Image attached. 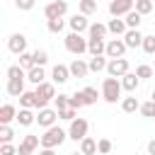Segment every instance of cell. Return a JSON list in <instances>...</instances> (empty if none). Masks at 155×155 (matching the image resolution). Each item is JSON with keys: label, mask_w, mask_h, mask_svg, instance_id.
<instances>
[{"label": "cell", "mask_w": 155, "mask_h": 155, "mask_svg": "<svg viewBox=\"0 0 155 155\" xmlns=\"http://www.w3.org/2000/svg\"><path fill=\"white\" fill-rule=\"evenodd\" d=\"M121 92H124V87H121L119 78H104V82H102V99L104 102L116 104L121 99Z\"/></svg>", "instance_id": "6da1fadb"}, {"label": "cell", "mask_w": 155, "mask_h": 155, "mask_svg": "<svg viewBox=\"0 0 155 155\" xmlns=\"http://www.w3.org/2000/svg\"><path fill=\"white\" fill-rule=\"evenodd\" d=\"M65 138H68V131H63L61 126H51L41 136V148H58Z\"/></svg>", "instance_id": "7a4b0ae2"}, {"label": "cell", "mask_w": 155, "mask_h": 155, "mask_svg": "<svg viewBox=\"0 0 155 155\" xmlns=\"http://www.w3.org/2000/svg\"><path fill=\"white\" fill-rule=\"evenodd\" d=\"M36 109H46L51 99H56V85L53 82H41L36 85Z\"/></svg>", "instance_id": "3957f363"}, {"label": "cell", "mask_w": 155, "mask_h": 155, "mask_svg": "<svg viewBox=\"0 0 155 155\" xmlns=\"http://www.w3.org/2000/svg\"><path fill=\"white\" fill-rule=\"evenodd\" d=\"M63 41H65V48H68L73 56H82V53H87V39H82V34L70 31Z\"/></svg>", "instance_id": "277c9868"}, {"label": "cell", "mask_w": 155, "mask_h": 155, "mask_svg": "<svg viewBox=\"0 0 155 155\" xmlns=\"http://www.w3.org/2000/svg\"><path fill=\"white\" fill-rule=\"evenodd\" d=\"M87 131H90L87 119L78 116V119H73V121H70V126H68V138H73L75 143H80L82 138H87Z\"/></svg>", "instance_id": "5b68a950"}, {"label": "cell", "mask_w": 155, "mask_h": 155, "mask_svg": "<svg viewBox=\"0 0 155 155\" xmlns=\"http://www.w3.org/2000/svg\"><path fill=\"white\" fill-rule=\"evenodd\" d=\"M65 12H68V2H65V0H53V2H48V5L44 7L46 22H48V19H63Z\"/></svg>", "instance_id": "8992f818"}, {"label": "cell", "mask_w": 155, "mask_h": 155, "mask_svg": "<svg viewBox=\"0 0 155 155\" xmlns=\"http://www.w3.org/2000/svg\"><path fill=\"white\" fill-rule=\"evenodd\" d=\"M126 73H131L128 70V58H111L109 61V65H107V75L109 78H124Z\"/></svg>", "instance_id": "52a82bcc"}, {"label": "cell", "mask_w": 155, "mask_h": 155, "mask_svg": "<svg viewBox=\"0 0 155 155\" xmlns=\"http://www.w3.org/2000/svg\"><path fill=\"white\" fill-rule=\"evenodd\" d=\"M131 10H136V0H111L109 2V15L111 17H126Z\"/></svg>", "instance_id": "ba28073f"}, {"label": "cell", "mask_w": 155, "mask_h": 155, "mask_svg": "<svg viewBox=\"0 0 155 155\" xmlns=\"http://www.w3.org/2000/svg\"><path fill=\"white\" fill-rule=\"evenodd\" d=\"M56 121H58V109H39V114H36V124L46 131V128H51V126H56Z\"/></svg>", "instance_id": "9c48e42d"}, {"label": "cell", "mask_w": 155, "mask_h": 155, "mask_svg": "<svg viewBox=\"0 0 155 155\" xmlns=\"http://www.w3.org/2000/svg\"><path fill=\"white\" fill-rule=\"evenodd\" d=\"M128 51V46L124 44V39H109L107 41V58H124Z\"/></svg>", "instance_id": "30bf717a"}, {"label": "cell", "mask_w": 155, "mask_h": 155, "mask_svg": "<svg viewBox=\"0 0 155 155\" xmlns=\"http://www.w3.org/2000/svg\"><path fill=\"white\" fill-rule=\"evenodd\" d=\"M41 145V136H34V133H29V136H24V140L19 143V148H17V155H34V150Z\"/></svg>", "instance_id": "8fae6325"}, {"label": "cell", "mask_w": 155, "mask_h": 155, "mask_svg": "<svg viewBox=\"0 0 155 155\" xmlns=\"http://www.w3.org/2000/svg\"><path fill=\"white\" fill-rule=\"evenodd\" d=\"M7 48H10L12 53L22 56V53L27 51V36H24L22 31H15V34H10V39H7Z\"/></svg>", "instance_id": "7c38bea8"}, {"label": "cell", "mask_w": 155, "mask_h": 155, "mask_svg": "<svg viewBox=\"0 0 155 155\" xmlns=\"http://www.w3.org/2000/svg\"><path fill=\"white\" fill-rule=\"evenodd\" d=\"M68 27H70V31L82 34V31H87V29H90V22H87V17H85V15H73V17L68 19Z\"/></svg>", "instance_id": "4fadbf2b"}, {"label": "cell", "mask_w": 155, "mask_h": 155, "mask_svg": "<svg viewBox=\"0 0 155 155\" xmlns=\"http://www.w3.org/2000/svg\"><path fill=\"white\" fill-rule=\"evenodd\" d=\"M107 29H109V34H114L116 39H124V34L128 31V27H126V22H124L121 17L109 19V22H107Z\"/></svg>", "instance_id": "5bb4252c"}, {"label": "cell", "mask_w": 155, "mask_h": 155, "mask_svg": "<svg viewBox=\"0 0 155 155\" xmlns=\"http://www.w3.org/2000/svg\"><path fill=\"white\" fill-rule=\"evenodd\" d=\"M51 78H53V82L63 85V82H68L73 75H70V68H68V65L58 63V65H53V70H51Z\"/></svg>", "instance_id": "9a60e30c"}, {"label": "cell", "mask_w": 155, "mask_h": 155, "mask_svg": "<svg viewBox=\"0 0 155 155\" xmlns=\"http://www.w3.org/2000/svg\"><path fill=\"white\" fill-rule=\"evenodd\" d=\"M143 34L138 31V29H128L126 34H124V44L128 46V48H138V46H143Z\"/></svg>", "instance_id": "2e32d148"}, {"label": "cell", "mask_w": 155, "mask_h": 155, "mask_svg": "<svg viewBox=\"0 0 155 155\" xmlns=\"http://www.w3.org/2000/svg\"><path fill=\"white\" fill-rule=\"evenodd\" d=\"M87 53L90 56H107V41L104 39H87Z\"/></svg>", "instance_id": "e0dca14e"}, {"label": "cell", "mask_w": 155, "mask_h": 155, "mask_svg": "<svg viewBox=\"0 0 155 155\" xmlns=\"http://www.w3.org/2000/svg\"><path fill=\"white\" fill-rule=\"evenodd\" d=\"M10 121H17V109H15V104H2L0 107V126H10Z\"/></svg>", "instance_id": "ac0fdd59"}, {"label": "cell", "mask_w": 155, "mask_h": 155, "mask_svg": "<svg viewBox=\"0 0 155 155\" xmlns=\"http://www.w3.org/2000/svg\"><path fill=\"white\" fill-rule=\"evenodd\" d=\"M68 68H70V75H73V78H87V73H90V65H87L82 58H75Z\"/></svg>", "instance_id": "d6986e66"}, {"label": "cell", "mask_w": 155, "mask_h": 155, "mask_svg": "<svg viewBox=\"0 0 155 155\" xmlns=\"http://www.w3.org/2000/svg\"><path fill=\"white\" fill-rule=\"evenodd\" d=\"M138 85H140V78H138L136 73H126V75L121 78V87H124L126 92H131V94L138 90Z\"/></svg>", "instance_id": "ffe728a7"}, {"label": "cell", "mask_w": 155, "mask_h": 155, "mask_svg": "<svg viewBox=\"0 0 155 155\" xmlns=\"http://www.w3.org/2000/svg\"><path fill=\"white\" fill-rule=\"evenodd\" d=\"M87 65H90V73H102V70H107L109 61H107L104 56H92V58L87 61Z\"/></svg>", "instance_id": "44dd1931"}, {"label": "cell", "mask_w": 155, "mask_h": 155, "mask_svg": "<svg viewBox=\"0 0 155 155\" xmlns=\"http://www.w3.org/2000/svg\"><path fill=\"white\" fill-rule=\"evenodd\" d=\"M7 94L10 97H22L27 90H24V80H7Z\"/></svg>", "instance_id": "7402d4cb"}, {"label": "cell", "mask_w": 155, "mask_h": 155, "mask_svg": "<svg viewBox=\"0 0 155 155\" xmlns=\"http://www.w3.org/2000/svg\"><path fill=\"white\" fill-rule=\"evenodd\" d=\"M87 34H90V39H104V36L109 34V29H107V24H99V22H94V24H90Z\"/></svg>", "instance_id": "603a6c76"}, {"label": "cell", "mask_w": 155, "mask_h": 155, "mask_svg": "<svg viewBox=\"0 0 155 155\" xmlns=\"http://www.w3.org/2000/svg\"><path fill=\"white\" fill-rule=\"evenodd\" d=\"M27 80H29V82H34V85H41V82H46V73H44V68L34 65V68L27 73Z\"/></svg>", "instance_id": "cb8c5ba5"}, {"label": "cell", "mask_w": 155, "mask_h": 155, "mask_svg": "<svg viewBox=\"0 0 155 155\" xmlns=\"http://www.w3.org/2000/svg\"><path fill=\"white\" fill-rule=\"evenodd\" d=\"M121 109H124L126 114H136V111H140V102H138L136 97H124V99H121Z\"/></svg>", "instance_id": "d4e9b609"}, {"label": "cell", "mask_w": 155, "mask_h": 155, "mask_svg": "<svg viewBox=\"0 0 155 155\" xmlns=\"http://www.w3.org/2000/svg\"><path fill=\"white\" fill-rule=\"evenodd\" d=\"M17 121H19V126H31V124H36V116L31 114V109H19Z\"/></svg>", "instance_id": "484cf974"}, {"label": "cell", "mask_w": 155, "mask_h": 155, "mask_svg": "<svg viewBox=\"0 0 155 155\" xmlns=\"http://www.w3.org/2000/svg\"><path fill=\"white\" fill-rule=\"evenodd\" d=\"M80 153H82V155H94V153H97V140L90 138V136L82 138V140H80Z\"/></svg>", "instance_id": "4316f807"}, {"label": "cell", "mask_w": 155, "mask_h": 155, "mask_svg": "<svg viewBox=\"0 0 155 155\" xmlns=\"http://www.w3.org/2000/svg\"><path fill=\"white\" fill-rule=\"evenodd\" d=\"M124 22H126V27H128V29H138V27H140V22H143V15H138L136 10H131V12L124 17Z\"/></svg>", "instance_id": "83f0119b"}, {"label": "cell", "mask_w": 155, "mask_h": 155, "mask_svg": "<svg viewBox=\"0 0 155 155\" xmlns=\"http://www.w3.org/2000/svg\"><path fill=\"white\" fill-rule=\"evenodd\" d=\"M7 80H27V70L22 65H10L7 68Z\"/></svg>", "instance_id": "f1b7e54d"}, {"label": "cell", "mask_w": 155, "mask_h": 155, "mask_svg": "<svg viewBox=\"0 0 155 155\" xmlns=\"http://www.w3.org/2000/svg\"><path fill=\"white\" fill-rule=\"evenodd\" d=\"M19 107L22 109H34L36 107V92H24L19 97Z\"/></svg>", "instance_id": "f546056e"}, {"label": "cell", "mask_w": 155, "mask_h": 155, "mask_svg": "<svg viewBox=\"0 0 155 155\" xmlns=\"http://www.w3.org/2000/svg\"><path fill=\"white\" fill-rule=\"evenodd\" d=\"M82 94H85V104L90 107V104H97V99H99V92H97V87H82Z\"/></svg>", "instance_id": "4dcf8cb0"}, {"label": "cell", "mask_w": 155, "mask_h": 155, "mask_svg": "<svg viewBox=\"0 0 155 155\" xmlns=\"http://www.w3.org/2000/svg\"><path fill=\"white\" fill-rule=\"evenodd\" d=\"M97 12V0H80V15L90 17Z\"/></svg>", "instance_id": "1f68e13d"}, {"label": "cell", "mask_w": 155, "mask_h": 155, "mask_svg": "<svg viewBox=\"0 0 155 155\" xmlns=\"http://www.w3.org/2000/svg\"><path fill=\"white\" fill-rule=\"evenodd\" d=\"M17 65H22V68H24V70L29 73V70L34 68V53H29V51H24V53L19 56V63H17Z\"/></svg>", "instance_id": "d6a6232c"}, {"label": "cell", "mask_w": 155, "mask_h": 155, "mask_svg": "<svg viewBox=\"0 0 155 155\" xmlns=\"http://www.w3.org/2000/svg\"><path fill=\"white\" fill-rule=\"evenodd\" d=\"M63 27H65V19H48V22H46V29H48L51 34H61Z\"/></svg>", "instance_id": "836d02e7"}, {"label": "cell", "mask_w": 155, "mask_h": 155, "mask_svg": "<svg viewBox=\"0 0 155 155\" xmlns=\"http://www.w3.org/2000/svg\"><path fill=\"white\" fill-rule=\"evenodd\" d=\"M46 63H48V51H44V48H36V51H34V65L44 68Z\"/></svg>", "instance_id": "e575fe53"}, {"label": "cell", "mask_w": 155, "mask_h": 155, "mask_svg": "<svg viewBox=\"0 0 155 155\" xmlns=\"http://www.w3.org/2000/svg\"><path fill=\"white\" fill-rule=\"evenodd\" d=\"M70 107H73V109H82V107H87V104H85V94H82V90L70 94Z\"/></svg>", "instance_id": "d590c367"}, {"label": "cell", "mask_w": 155, "mask_h": 155, "mask_svg": "<svg viewBox=\"0 0 155 155\" xmlns=\"http://www.w3.org/2000/svg\"><path fill=\"white\" fill-rule=\"evenodd\" d=\"M136 12L138 15H150L153 12V0H136Z\"/></svg>", "instance_id": "8d00e7d4"}, {"label": "cell", "mask_w": 155, "mask_h": 155, "mask_svg": "<svg viewBox=\"0 0 155 155\" xmlns=\"http://www.w3.org/2000/svg\"><path fill=\"white\" fill-rule=\"evenodd\" d=\"M140 114H143L145 119H155V102H153V99L143 102V104H140Z\"/></svg>", "instance_id": "74e56055"}, {"label": "cell", "mask_w": 155, "mask_h": 155, "mask_svg": "<svg viewBox=\"0 0 155 155\" xmlns=\"http://www.w3.org/2000/svg\"><path fill=\"white\" fill-rule=\"evenodd\" d=\"M140 48H143L148 56H155V36H153V34H148V36L143 39V46H140Z\"/></svg>", "instance_id": "f35d334b"}, {"label": "cell", "mask_w": 155, "mask_h": 155, "mask_svg": "<svg viewBox=\"0 0 155 155\" xmlns=\"http://www.w3.org/2000/svg\"><path fill=\"white\" fill-rule=\"evenodd\" d=\"M78 116V109H73V107H65V109H58V119H63V121H73Z\"/></svg>", "instance_id": "ab89813d"}, {"label": "cell", "mask_w": 155, "mask_h": 155, "mask_svg": "<svg viewBox=\"0 0 155 155\" xmlns=\"http://www.w3.org/2000/svg\"><path fill=\"white\" fill-rule=\"evenodd\" d=\"M136 75H138L140 80H148V78H153V68L145 65V63H140V65L136 68Z\"/></svg>", "instance_id": "60d3db41"}, {"label": "cell", "mask_w": 155, "mask_h": 155, "mask_svg": "<svg viewBox=\"0 0 155 155\" xmlns=\"http://www.w3.org/2000/svg\"><path fill=\"white\" fill-rule=\"evenodd\" d=\"M97 153L109 155V153H111V140H109V138H99V140H97Z\"/></svg>", "instance_id": "b9f144b4"}, {"label": "cell", "mask_w": 155, "mask_h": 155, "mask_svg": "<svg viewBox=\"0 0 155 155\" xmlns=\"http://www.w3.org/2000/svg\"><path fill=\"white\" fill-rule=\"evenodd\" d=\"M53 104H56V109H65V107H70V94H56Z\"/></svg>", "instance_id": "7bdbcfd3"}, {"label": "cell", "mask_w": 155, "mask_h": 155, "mask_svg": "<svg viewBox=\"0 0 155 155\" xmlns=\"http://www.w3.org/2000/svg\"><path fill=\"white\" fill-rule=\"evenodd\" d=\"M12 138H15V131L10 126H0V140L2 143H12Z\"/></svg>", "instance_id": "ee69618b"}, {"label": "cell", "mask_w": 155, "mask_h": 155, "mask_svg": "<svg viewBox=\"0 0 155 155\" xmlns=\"http://www.w3.org/2000/svg\"><path fill=\"white\" fill-rule=\"evenodd\" d=\"M34 5H36V0H15V7H17V10H22V12L34 10Z\"/></svg>", "instance_id": "f6af8a7d"}, {"label": "cell", "mask_w": 155, "mask_h": 155, "mask_svg": "<svg viewBox=\"0 0 155 155\" xmlns=\"http://www.w3.org/2000/svg\"><path fill=\"white\" fill-rule=\"evenodd\" d=\"M0 155H17V148L12 143H2L0 145Z\"/></svg>", "instance_id": "bcb514c9"}, {"label": "cell", "mask_w": 155, "mask_h": 155, "mask_svg": "<svg viewBox=\"0 0 155 155\" xmlns=\"http://www.w3.org/2000/svg\"><path fill=\"white\" fill-rule=\"evenodd\" d=\"M39 155H56V150H53V148H41Z\"/></svg>", "instance_id": "7dc6e473"}, {"label": "cell", "mask_w": 155, "mask_h": 155, "mask_svg": "<svg viewBox=\"0 0 155 155\" xmlns=\"http://www.w3.org/2000/svg\"><path fill=\"white\" fill-rule=\"evenodd\" d=\"M148 155H155V138L148 140Z\"/></svg>", "instance_id": "c3c4849f"}, {"label": "cell", "mask_w": 155, "mask_h": 155, "mask_svg": "<svg viewBox=\"0 0 155 155\" xmlns=\"http://www.w3.org/2000/svg\"><path fill=\"white\" fill-rule=\"evenodd\" d=\"M150 99H153V102H155V90H153V94H150Z\"/></svg>", "instance_id": "681fc988"}, {"label": "cell", "mask_w": 155, "mask_h": 155, "mask_svg": "<svg viewBox=\"0 0 155 155\" xmlns=\"http://www.w3.org/2000/svg\"><path fill=\"white\" fill-rule=\"evenodd\" d=\"M70 155H82V153H70Z\"/></svg>", "instance_id": "f907efd6"}]
</instances>
